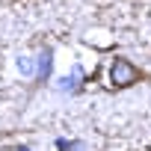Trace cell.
I'll return each instance as SVG.
<instances>
[{
	"instance_id": "cell-1",
	"label": "cell",
	"mask_w": 151,
	"mask_h": 151,
	"mask_svg": "<svg viewBox=\"0 0 151 151\" xmlns=\"http://www.w3.org/2000/svg\"><path fill=\"white\" fill-rule=\"evenodd\" d=\"M110 80H113V86H119V89H124V86H133L136 80H139V68L130 62V59H113V65H110Z\"/></svg>"
},
{
	"instance_id": "cell-2",
	"label": "cell",
	"mask_w": 151,
	"mask_h": 151,
	"mask_svg": "<svg viewBox=\"0 0 151 151\" xmlns=\"http://www.w3.org/2000/svg\"><path fill=\"white\" fill-rule=\"evenodd\" d=\"M50 68H53V50L50 47H42L39 56H36V80L39 83H47L50 80Z\"/></svg>"
},
{
	"instance_id": "cell-3",
	"label": "cell",
	"mask_w": 151,
	"mask_h": 151,
	"mask_svg": "<svg viewBox=\"0 0 151 151\" xmlns=\"http://www.w3.org/2000/svg\"><path fill=\"white\" fill-rule=\"evenodd\" d=\"M80 80H83L80 68H74L71 74H65V77L56 83V92H62V95H65V92H77V89H80Z\"/></svg>"
},
{
	"instance_id": "cell-4",
	"label": "cell",
	"mask_w": 151,
	"mask_h": 151,
	"mask_svg": "<svg viewBox=\"0 0 151 151\" xmlns=\"http://www.w3.org/2000/svg\"><path fill=\"white\" fill-rule=\"evenodd\" d=\"M18 71L24 74V77H36V59H30V56H18Z\"/></svg>"
},
{
	"instance_id": "cell-5",
	"label": "cell",
	"mask_w": 151,
	"mask_h": 151,
	"mask_svg": "<svg viewBox=\"0 0 151 151\" xmlns=\"http://www.w3.org/2000/svg\"><path fill=\"white\" fill-rule=\"evenodd\" d=\"M56 148H59V151H86V145H83V142H65V139H59V142H56Z\"/></svg>"
}]
</instances>
